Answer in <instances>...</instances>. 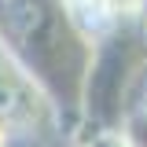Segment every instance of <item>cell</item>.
<instances>
[{"label": "cell", "mask_w": 147, "mask_h": 147, "mask_svg": "<svg viewBox=\"0 0 147 147\" xmlns=\"http://www.w3.org/2000/svg\"><path fill=\"white\" fill-rule=\"evenodd\" d=\"M59 4H63L81 26H92V22H96V11H99V0H59Z\"/></svg>", "instance_id": "cell-2"}, {"label": "cell", "mask_w": 147, "mask_h": 147, "mask_svg": "<svg viewBox=\"0 0 147 147\" xmlns=\"http://www.w3.org/2000/svg\"><path fill=\"white\" fill-rule=\"evenodd\" d=\"M11 136H15V118L0 110V147H7V144H11Z\"/></svg>", "instance_id": "cell-3"}, {"label": "cell", "mask_w": 147, "mask_h": 147, "mask_svg": "<svg viewBox=\"0 0 147 147\" xmlns=\"http://www.w3.org/2000/svg\"><path fill=\"white\" fill-rule=\"evenodd\" d=\"M140 15H147V0H99L96 26H118V22H132Z\"/></svg>", "instance_id": "cell-1"}]
</instances>
